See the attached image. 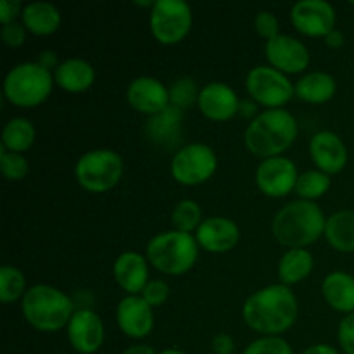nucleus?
Here are the masks:
<instances>
[{"instance_id":"f257e3e1","label":"nucleus","mask_w":354,"mask_h":354,"mask_svg":"<svg viewBox=\"0 0 354 354\" xmlns=\"http://www.w3.org/2000/svg\"><path fill=\"white\" fill-rule=\"evenodd\" d=\"M299 304L296 294L283 283L258 289L245 299L242 318L245 325L261 335H280L297 320Z\"/></svg>"},{"instance_id":"f03ea898","label":"nucleus","mask_w":354,"mask_h":354,"mask_svg":"<svg viewBox=\"0 0 354 354\" xmlns=\"http://www.w3.org/2000/svg\"><path fill=\"white\" fill-rule=\"evenodd\" d=\"M299 135V123L296 116L286 107L265 109L244 131L245 149L252 156L263 159L282 156Z\"/></svg>"},{"instance_id":"7ed1b4c3","label":"nucleus","mask_w":354,"mask_h":354,"mask_svg":"<svg viewBox=\"0 0 354 354\" xmlns=\"http://www.w3.org/2000/svg\"><path fill=\"white\" fill-rule=\"evenodd\" d=\"M327 216L317 203L296 199L280 207L272 221V234L289 249H306L324 237Z\"/></svg>"},{"instance_id":"20e7f679","label":"nucleus","mask_w":354,"mask_h":354,"mask_svg":"<svg viewBox=\"0 0 354 354\" xmlns=\"http://www.w3.org/2000/svg\"><path fill=\"white\" fill-rule=\"evenodd\" d=\"M75 311L73 297L48 283L28 287L21 299L23 318L40 332H57L66 328Z\"/></svg>"},{"instance_id":"39448f33","label":"nucleus","mask_w":354,"mask_h":354,"mask_svg":"<svg viewBox=\"0 0 354 354\" xmlns=\"http://www.w3.org/2000/svg\"><path fill=\"white\" fill-rule=\"evenodd\" d=\"M199 256V244L194 234L166 230L156 234L145 248L149 265L165 275L178 277L194 268Z\"/></svg>"},{"instance_id":"423d86ee","label":"nucleus","mask_w":354,"mask_h":354,"mask_svg":"<svg viewBox=\"0 0 354 354\" xmlns=\"http://www.w3.org/2000/svg\"><path fill=\"white\" fill-rule=\"evenodd\" d=\"M54 85V73L37 61H26L9 69L3 78V95L17 107H35L48 99Z\"/></svg>"},{"instance_id":"0eeeda50","label":"nucleus","mask_w":354,"mask_h":354,"mask_svg":"<svg viewBox=\"0 0 354 354\" xmlns=\"http://www.w3.org/2000/svg\"><path fill=\"white\" fill-rule=\"evenodd\" d=\"M123 158L113 149H92L76 161V182L88 192L102 194L114 189L123 178Z\"/></svg>"},{"instance_id":"6e6552de","label":"nucleus","mask_w":354,"mask_h":354,"mask_svg":"<svg viewBox=\"0 0 354 354\" xmlns=\"http://www.w3.org/2000/svg\"><path fill=\"white\" fill-rule=\"evenodd\" d=\"M218 169V156L211 145L194 142L178 147L169 162L171 176L180 185L196 187L206 183Z\"/></svg>"},{"instance_id":"1a4fd4ad","label":"nucleus","mask_w":354,"mask_h":354,"mask_svg":"<svg viewBox=\"0 0 354 354\" xmlns=\"http://www.w3.org/2000/svg\"><path fill=\"white\" fill-rule=\"evenodd\" d=\"M192 7L185 0H156L149 16L152 37L162 45H176L189 35Z\"/></svg>"},{"instance_id":"9d476101","label":"nucleus","mask_w":354,"mask_h":354,"mask_svg":"<svg viewBox=\"0 0 354 354\" xmlns=\"http://www.w3.org/2000/svg\"><path fill=\"white\" fill-rule=\"evenodd\" d=\"M245 90L249 97L266 109L283 107L294 97V83L286 73L273 66H254L245 76Z\"/></svg>"},{"instance_id":"9b49d317","label":"nucleus","mask_w":354,"mask_h":354,"mask_svg":"<svg viewBox=\"0 0 354 354\" xmlns=\"http://www.w3.org/2000/svg\"><path fill=\"white\" fill-rule=\"evenodd\" d=\"M297 178L296 162L286 156L263 159L256 168V185L266 197L273 199L289 196L296 189Z\"/></svg>"},{"instance_id":"f8f14e48","label":"nucleus","mask_w":354,"mask_h":354,"mask_svg":"<svg viewBox=\"0 0 354 354\" xmlns=\"http://www.w3.org/2000/svg\"><path fill=\"white\" fill-rule=\"evenodd\" d=\"M290 21L299 33L325 38L335 30L337 14L327 0H299L290 7Z\"/></svg>"},{"instance_id":"ddd939ff","label":"nucleus","mask_w":354,"mask_h":354,"mask_svg":"<svg viewBox=\"0 0 354 354\" xmlns=\"http://www.w3.org/2000/svg\"><path fill=\"white\" fill-rule=\"evenodd\" d=\"M265 54L270 66L286 75H297L310 66V50L306 45L290 35H277L266 41Z\"/></svg>"},{"instance_id":"4468645a","label":"nucleus","mask_w":354,"mask_h":354,"mask_svg":"<svg viewBox=\"0 0 354 354\" xmlns=\"http://www.w3.org/2000/svg\"><path fill=\"white\" fill-rule=\"evenodd\" d=\"M127 100L135 111L149 118L159 114L171 104L169 88L154 76H137L127 86Z\"/></svg>"},{"instance_id":"2eb2a0df","label":"nucleus","mask_w":354,"mask_h":354,"mask_svg":"<svg viewBox=\"0 0 354 354\" xmlns=\"http://www.w3.org/2000/svg\"><path fill=\"white\" fill-rule=\"evenodd\" d=\"M69 344L80 354H93L104 342V324L93 310H76L68 327Z\"/></svg>"},{"instance_id":"dca6fc26","label":"nucleus","mask_w":354,"mask_h":354,"mask_svg":"<svg viewBox=\"0 0 354 354\" xmlns=\"http://www.w3.org/2000/svg\"><path fill=\"white\" fill-rule=\"evenodd\" d=\"M199 248L213 254H223L232 251L241 241V228L227 216L204 218L196 230Z\"/></svg>"},{"instance_id":"f3484780","label":"nucleus","mask_w":354,"mask_h":354,"mask_svg":"<svg viewBox=\"0 0 354 354\" xmlns=\"http://www.w3.org/2000/svg\"><path fill=\"white\" fill-rule=\"evenodd\" d=\"M116 322L124 335L144 339L154 330V308L149 306L142 296H127L118 303Z\"/></svg>"},{"instance_id":"a211bd4d","label":"nucleus","mask_w":354,"mask_h":354,"mask_svg":"<svg viewBox=\"0 0 354 354\" xmlns=\"http://www.w3.org/2000/svg\"><path fill=\"white\" fill-rule=\"evenodd\" d=\"M310 154L315 166L327 175H337L348 165V147L337 133L322 130L311 137Z\"/></svg>"},{"instance_id":"6ab92c4d","label":"nucleus","mask_w":354,"mask_h":354,"mask_svg":"<svg viewBox=\"0 0 354 354\" xmlns=\"http://www.w3.org/2000/svg\"><path fill=\"white\" fill-rule=\"evenodd\" d=\"M237 92L228 83L209 82L201 88L197 107L201 113L213 121H228L239 114Z\"/></svg>"},{"instance_id":"aec40b11","label":"nucleus","mask_w":354,"mask_h":354,"mask_svg":"<svg viewBox=\"0 0 354 354\" xmlns=\"http://www.w3.org/2000/svg\"><path fill=\"white\" fill-rule=\"evenodd\" d=\"M149 261L137 251H124L114 259L113 275L118 286L130 296H140L149 283Z\"/></svg>"},{"instance_id":"412c9836","label":"nucleus","mask_w":354,"mask_h":354,"mask_svg":"<svg viewBox=\"0 0 354 354\" xmlns=\"http://www.w3.org/2000/svg\"><path fill=\"white\" fill-rule=\"evenodd\" d=\"M183 111L169 104L165 111L149 118L145 133L156 145L173 149L182 142Z\"/></svg>"},{"instance_id":"4be33fe9","label":"nucleus","mask_w":354,"mask_h":354,"mask_svg":"<svg viewBox=\"0 0 354 354\" xmlns=\"http://www.w3.org/2000/svg\"><path fill=\"white\" fill-rule=\"evenodd\" d=\"M55 85L71 93H80L88 90L95 82V69L86 59L68 57L61 61L54 71Z\"/></svg>"},{"instance_id":"5701e85b","label":"nucleus","mask_w":354,"mask_h":354,"mask_svg":"<svg viewBox=\"0 0 354 354\" xmlns=\"http://www.w3.org/2000/svg\"><path fill=\"white\" fill-rule=\"evenodd\" d=\"M322 296L332 310L354 313V277L346 272H332L322 282Z\"/></svg>"},{"instance_id":"b1692460","label":"nucleus","mask_w":354,"mask_h":354,"mask_svg":"<svg viewBox=\"0 0 354 354\" xmlns=\"http://www.w3.org/2000/svg\"><path fill=\"white\" fill-rule=\"evenodd\" d=\"M337 92V82L327 71H310L304 73L294 83V95L308 104H325L332 100Z\"/></svg>"},{"instance_id":"393cba45","label":"nucleus","mask_w":354,"mask_h":354,"mask_svg":"<svg viewBox=\"0 0 354 354\" xmlns=\"http://www.w3.org/2000/svg\"><path fill=\"white\" fill-rule=\"evenodd\" d=\"M61 21L62 16L59 7H55V3L52 2H44V0L26 3L23 14H21V23L24 24V28L30 33L40 35V37L55 33L61 26Z\"/></svg>"},{"instance_id":"a878e982","label":"nucleus","mask_w":354,"mask_h":354,"mask_svg":"<svg viewBox=\"0 0 354 354\" xmlns=\"http://www.w3.org/2000/svg\"><path fill=\"white\" fill-rule=\"evenodd\" d=\"M315 258L308 249H287L277 265L280 283L290 287L303 282L313 272Z\"/></svg>"},{"instance_id":"bb28decb","label":"nucleus","mask_w":354,"mask_h":354,"mask_svg":"<svg viewBox=\"0 0 354 354\" xmlns=\"http://www.w3.org/2000/svg\"><path fill=\"white\" fill-rule=\"evenodd\" d=\"M324 237L339 252H354V211L342 209L327 218Z\"/></svg>"},{"instance_id":"cd10ccee","label":"nucleus","mask_w":354,"mask_h":354,"mask_svg":"<svg viewBox=\"0 0 354 354\" xmlns=\"http://www.w3.org/2000/svg\"><path fill=\"white\" fill-rule=\"evenodd\" d=\"M35 137H37V131H35L33 123L28 118L16 116L3 124L2 149L23 154L35 144Z\"/></svg>"},{"instance_id":"c85d7f7f","label":"nucleus","mask_w":354,"mask_h":354,"mask_svg":"<svg viewBox=\"0 0 354 354\" xmlns=\"http://www.w3.org/2000/svg\"><path fill=\"white\" fill-rule=\"evenodd\" d=\"M330 187H332L330 175L320 171V169H308V171L301 173L299 175L294 192L299 196V199L315 203L317 199L324 197L325 194L328 192Z\"/></svg>"},{"instance_id":"c756f323","label":"nucleus","mask_w":354,"mask_h":354,"mask_svg":"<svg viewBox=\"0 0 354 354\" xmlns=\"http://www.w3.org/2000/svg\"><path fill=\"white\" fill-rule=\"evenodd\" d=\"M203 223V209L194 199H182L171 211L173 230L194 234Z\"/></svg>"},{"instance_id":"7c9ffc66","label":"nucleus","mask_w":354,"mask_h":354,"mask_svg":"<svg viewBox=\"0 0 354 354\" xmlns=\"http://www.w3.org/2000/svg\"><path fill=\"white\" fill-rule=\"evenodd\" d=\"M26 290V277L19 268L12 265L0 268V301L3 304L23 299Z\"/></svg>"},{"instance_id":"2f4dec72","label":"nucleus","mask_w":354,"mask_h":354,"mask_svg":"<svg viewBox=\"0 0 354 354\" xmlns=\"http://www.w3.org/2000/svg\"><path fill=\"white\" fill-rule=\"evenodd\" d=\"M169 88V100H171V106L178 107V109H187L192 104H197L199 99V92L196 85V80L190 78V76H180L175 82L171 83Z\"/></svg>"},{"instance_id":"473e14b6","label":"nucleus","mask_w":354,"mask_h":354,"mask_svg":"<svg viewBox=\"0 0 354 354\" xmlns=\"http://www.w3.org/2000/svg\"><path fill=\"white\" fill-rule=\"evenodd\" d=\"M0 169L10 182H19L30 173V162L19 152H9L0 147Z\"/></svg>"},{"instance_id":"72a5a7b5","label":"nucleus","mask_w":354,"mask_h":354,"mask_svg":"<svg viewBox=\"0 0 354 354\" xmlns=\"http://www.w3.org/2000/svg\"><path fill=\"white\" fill-rule=\"evenodd\" d=\"M242 354H294L289 342L280 335H261L252 341Z\"/></svg>"},{"instance_id":"f704fd0d","label":"nucleus","mask_w":354,"mask_h":354,"mask_svg":"<svg viewBox=\"0 0 354 354\" xmlns=\"http://www.w3.org/2000/svg\"><path fill=\"white\" fill-rule=\"evenodd\" d=\"M145 299V303L152 308L162 306V304L168 301L169 297V286L166 283V280L161 279H152L149 280V283L145 286V289L140 294Z\"/></svg>"},{"instance_id":"c9c22d12","label":"nucleus","mask_w":354,"mask_h":354,"mask_svg":"<svg viewBox=\"0 0 354 354\" xmlns=\"http://www.w3.org/2000/svg\"><path fill=\"white\" fill-rule=\"evenodd\" d=\"M254 28L259 37L265 38L266 41L280 35L279 19H277V16L272 10H259L254 17Z\"/></svg>"},{"instance_id":"e433bc0d","label":"nucleus","mask_w":354,"mask_h":354,"mask_svg":"<svg viewBox=\"0 0 354 354\" xmlns=\"http://www.w3.org/2000/svg\"><path fill=\"white\" fill-rule=\"evenodd\" d=\"M26 28L23 23L12 21L9 24H2V41L10 48H17L26 40Z\"/></svg>"},{"instance_id":"4c0bfd02","label":"nucleus","mask_w":354,"mask_h":354,"mask_svg":"<svg viewBox=\"0 0 354 354\" xmlns=\"http://www.w3.org/2000/svg\"><path fill=\"white\" fill-rule=\"evenodd\" d=\"M339 346L346 354H354V313L346 315L339 324Z\"/></svg>"},{"instance_id":"58836bf2","label":"nucleus","mask_w":354,"mask_h":354,"mask_svg":"<svg viewBox=\"0 0 354 354\" xmlns=\"http://www.w3.org/2000/svg\"><path fill=\"white\" fill-rule=\"evenodd\" d=\"M24 6L19 0H0V23L9 24L16 21V16L23 14Z\"/></svg>"},{"instance_id":"ea45409f","label":"nucleus","mask_w":354,"mask_h":354,"mask_svg":"<svg viewBox=\"0 0 354 354\" xmlns=\"http://www.w3.org/2000/svg\"><path fill=\"white\" fill-rule=\"evenodd\" d=\"M211 348H213L214 354H234L235 351V341L232 339V335L228 334H216L211 342Z\"/></svg>"},{"instance_id":"a19ab883","label":"nucleus","mask_w":354,"mask_h":354,"mask_svg":"<svg viewBox=\"0 0 354 354\" xmlns=\"http://www.w3.org/2000/svg\"><path fill=\"white\" fill-rule=\"evenodd\" d=\"M239 114L242 118H248V120H254L259 114V104L256 102L254 99H241V104H239Z\"/></svg>"},{"instance_id":"79ce46f5","label":"nucleus","mask_w":354,"mask_h":354,"mask_svg":"<svg viewBox=\"0 0 354 354\" xmlns=\"http://www.w3.org/2000/svg\"><path fill=\"white\" fill-rule=\"evenodd\" d=\"M37 62L52 73H54L55 69H57V66L61 64V62H59V57H57V52H54V50H41L40 54H38Z\"/></svg>"},{"instance_id":"37998d69","label":"nucleus","mask_w":354,"mask_h":354,"mask_svg":"<svg viewBox=\"0 0 354 354\" xmlns=\"http://www.w3.org/2000/svg\"><path fill=\"white\" fill-rule=\"evenodd\" d=\"M344 41H346L344 33H342L341 30H337V28H335V30H332L330 33L325 37V44H327V47H330V48H341L342 45H344Z\"/></svg>"},{"instance_id":"c03bdc74","label":"nucleus","mask_w":354,"mask_h":354,"mask_svg":"<svg viewBox=\"0 0 354 354\" xmlns=\"http://www.w3.org/2000/svg\"><path fill=\"white\" fill-rule=\"evenodd\" d=\"M303 354H339V351L330 344H313L304 349Z\"/></svg>"},{"instance_id":"a18cd8bd","label":"nucleus","mask_w":354,"mask_h":354,"mask_svg":"<svg viewBox=\"0 0 354 354\" xmlns=\"http://www.w3.org/2000/svg\"><path fill=\"white\" fill-rule=\"evenodd\" d=\"M123 354H158L156 349L149 344H133L130 348H127Z\"/></svg>"},{"instance_id":"49530a36","label":"nucleus","mask_w":354,"mask_h":354,"mask_svg":"<svg viewBox=\"0 0 354 354\" xmlns=\"http://www.w3.org/2000/svg\"><path fill=\"white\" fill-rule=\"evenodd\" d=\"M159 354H185L183 351H180V349H175V348H169V349H165V351H161Z\"/></svg>"}]
</instances>
